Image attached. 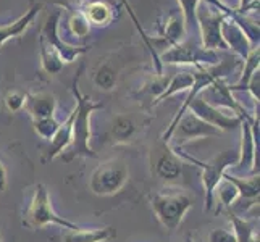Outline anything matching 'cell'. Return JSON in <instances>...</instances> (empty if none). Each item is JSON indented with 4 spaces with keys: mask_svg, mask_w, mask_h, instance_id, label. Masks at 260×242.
<instances>
[{
    "mask_svg": "<svg viewBox=\"0 0 260 242\" xmlns=\"http://www.w3.org/2000/svg\"><path fill=\"white\" fill-rule=\"evenodd\" d=\"M230 221L233 225V234L236 237V242H258V234L255 228L244 218L238 217L236 213H228Z\"/></svg>",
    "mask_w": 260,
    "mask_h": 242,
    "instance_id": "ffe728a7",
    "label": "cell"
},
{
    "mask_svg": "<svg viewBox=\"0 0 260 242\" xmlns=\"http://www.w3.org/2000/svg\"><path fill=\"white\" fill-rule=\"evenodd\" d=\"M0 242H2V237H0Z\"/></svg>",
    "mask_w": 260,
    "mask_h": 242,
    "instance_id": "8d00e7d4",
    "label": "cell"
},
{
    "mask_svg": "<svg viewBox=\"0 0 260 242\" xmlns=\"http://www.w3.org/2000/svg\"><path fill=\"white\" fill-rule=\"evenodd\" d=\"M34 131L39 134L41 137L44 139H52L53 134L57 132L60 123L55 118H50V120H42V121H34Z\"/></svg>",
    "mask_w": 260,
    "mask_h": 242,
    "instance_id": "4316f807",
    "label": "cell"
},
{
    "mask_svg": "<svg viewBox=\"0 0 260 242\" xmlns=\"http://www.w3.org/2000/svg\"><path fill=\"white\" fill-rule=\"evenodd\" d=\"M139 132V124L129 115H116L112 121V137L116 144H128Z\"/></svg>",
    "mask_w": 260,
    "mask_h": 242,
    "instance_id": "ac0fdd59",
    "label": "cell"
},
{
    "mask_svg": "<svg viewBox=\"0 0 260 242\" xmlns=\"http://www.w3.org/2000/svg\"><path fill=\"white\" fill-rule=\"evenodd\" d=\"M81 71L83 68L78 71V75L73 81V87H71V92H73L76 98V107L73 110L75 120H73V129H71V144L60 155L65 161H71L76 157H86V158L97 157V154L91 149V115L99 109H104V103H95L91 100L89 95L79 92L78 81Z\"/></svg>",
    "mask_w": 260,
    "mask_h": 242,
    "instance_id": "6da1fadb",
    "label": "cell"
},
{
    "mask_svg": "<svg viewBox=\"0 0 260 242\" xmlns=\"http://www.w3.org/2000/svg\"><path fill=\"white\" fill-rule=\"evenodd\" d=\"M121 2L124 4V7L128 8V13L131 15V18H133V21H134V26L138 28V31L141 32V36H142V39H144V42L147 44V47H149V50H150V53L154 55V60H155V63H157V73L160 75L162 73V65H160V61H158V55L155 53V50H154V47H152V44H150V39L146 36V32H144V29H142V26H141V23H139V20L136 18V15H134V12H133V7H131V4H129V0H121Z\"/></svg>",
    "mask_w": 260,
    "mask_h": 242,
    "instance_id": "83f0119b",
    "label": "cell"
},
{
    "mask_svg": "<svg viewBox=\"0 0 260 242\" xmlns=\"http://www.w3.org/2000/svg\"><path fill=\"white\" fill-rule=\"evenodd\" d=\"M187 242H192V240H191V239H189V240H187Z\"/></svg>",
    "mask_w": 260,
    "mask_h": 242,
    "instance_id": "d590c367",
    "label": "cell"
},
{
    "mask_svg": "<svg viewBox=\"0 0 260 242\" xmlns=\"http://www.w3.org/2000/svg\"><path fill=\"white\" fill-rule=\"evenodd\" d=\"M258 81H260V75H258V71H255V73L250 76L247 87H246L247 91H250V94H252V97L257 102H258Z\"/></svg>",
    "mask_w": 260,
    "mask_h": 242,
    "instance_id": "1f68e13d",
    "label": "cell"
},
{
    "mask_svg": "<svg viewBox=\"0 0 260 242\" xmlns=\"http://www.w3.org/2000/svg\"><path fill=\"white\" fill-rule=\"evenodd\" d=\"M184 32H186V26H184L183 15L178 13V12H173L172 15L168 16L167 24H165V31H164L165 39L170 44L176 46V44H179V41H181Z\"/></svg>",
    "mask_w": 260,
    "mask_h": 242,
    "instance_id": "44dd1931",
    "label": "cell"
},
{
    "mask_svg": "<svg viewBox=\"0 0 260 242\" xmlns=\"http://www.w3.org/2000/svg\"><path fill=\"white\" fill-rule=\"evenodd\" d=\"M26 110L29 112L32 123L34 121H42V120H50L55 118V109L57 102L55 97L47 92H39V94H31L26 95L24 102Z\"/></svg>",
    "mask_w": 260,
    "mask_h": 242,
    "instance_id": "4fadbf2b",
    "label": "cell"
},
{
    "mask_svg": "<svg viewBox=\"0 0 260 242\" xmlns=\"http://www.w3.org/2000/svg\"><path fill=\"white\" fill-rule=\"evenodd\" d=\"M215 192H217L221 205L226 209H230L231 205L239 199V192L235 187V184H231L230 181H226V179H221L220 184L215 187Z\"/></svg>",
    "mask_w": 260,
    "mask_h": 242,
    "instance_id": "d4e9b609",
    "label": "cell"
},
{
    "mask_svg": "<svg viewBox=\"0 0 260 242\" xmlns=\"http://www.w3.org/2000/svg\"><path fill=\"white\" fill-rule=\"evenodd\" d=\"M84 18L87 20L89 24H97V26H102V24H109L112 21V10L109 5H105L102 2H92L89 4L86 8V15Z\"/></svg>",
    "mask_w": 260,
    "mask_h": 242,
    "instance_id": "7402d4cb",
    "label": "cell"
},
{
    "mask_svg": "<svg viewBox=\"0 0 260 242\" xmlns=\"http://www.w3.org/2000/svg\"><path fill=\"white\" fill-rule=\"evenodd\" d=\"M241 149L238 161L231 166V171L226 169L228 173L235 175V173H241V175H247L252 173L255 175L257 171V165H255V158H257V147H258V141L254 136L252 131V124L246 118L241 121Z\"/></svg>",
    "mask_w": 260,
    "mask_h": 242,
    "instance_id": "30bf717a",
    "label": "cell"
},
{
    "mask_svg": "<svg viewBox=\"0 0 260 242\" xmlns=\"http://www.w3.org/2000/svg\"><path fill=\"white\" fill-rule=\"evenodd\" d=\"M162 60L165 63H176V65L192 63L197 68H207L210 65L220 63V58L213 50L201 49V47H197L194 42L176 44L175 47H172L164 53Z\"/></svg>",
    "mask_w": 260,
    "mask_h": 242,
    "instance_id": "52a82bcc",
    "label": "cell"
},
{
    "mask_svg": "<svg viewBox=\"0 0 260 242\" xmlns=\"http://www.w3.org/2000/svg\"><path fill=\"white\" fill-rule=\"evenodd\" d=\"M223 16L220 12L213 10V8L205 7V4H199L196 10V21L197 28H201L202 34V42L204 47L209 50H217V49H228L225 41L221 38V21Z\"/></svg>",
    "mask_w": 260,
    "mask_h": 242,
    "instance_id": "ba28073f",
    "label": "cell"
},
{
    "mask_svg": "<svg viewBox=\"0 0 260 242\" xmlns=\"http://www.w3.org/2000/svg\"><path fill=\"white\" fill-rule=\"evenodd\" d=\"M116 81H118L116 70L109 63L101 65L94 71V84L102 91H112L116 86Z\"/></svg>",
    "mask_w": 260,
    "mask_h": 242,
    "instance_id": "603a6c76",
    "label": "cell"
},
{
    "mask_svg": "<svg viewBox=\"0 0 260 242\" xmlns=\"http://www.w3.org/2000/svg\"><path fill=\"white\" fill-rule=\"evenodd\" d=\"M192 84H194V76H192V73H187V71H181V73L175 75L172 78V81H170V83L167 84L165 91L155 98L154 105L164 102L165 98L175 95L176 92H181V91H186V89H191Z\"/></svg>",
    "mask_w": 260,
    "mask_h": 242,
    "instance_id": "d6986e66",
    "label": "cell"
},
{
    "mask_svg": "<svg viewBox=\"0 0 260 242\" xmlns=\"http://www.w3.org/2000/svg\"><path fill=\"white\" fill-rule=\"evenodd\" d=\"M70 28L79 38H84L89 34V23L83 15H73L70 18Z\"/></svg>",
    "mask_w": 260,
    "mask_h": 242,
    "instance_id": "f546056e",
    "label": "cell"
},
{
    "mask_svg": "<svg viewBox=\"0 0 260 242\" xmlns=\"http://www.w3.org/2000/svg\"><path fill=\"white\" fill-rule=\"evenodd\" d=\"M71 2H76V0H71Z\"/></svg>",
    "mask_w": 260,
    "mask_h": 242,
    "instance_id": "e575fe53",
    "label": "cell"
},
{
    "mask_svg": "<svg viewBox=\"0 0 260 242\" xmlns=\"http://www.w3.org/2000/svg\"><path fill=\"white\" fill-rule=\"evenodd\" d=\"M192 207V200L186 194H155L152 197V209L155 217L168 231H175Z\"/></svg>",
    "mask_w": 260,
    "mask_h": 242,
    "instance_id": "5b68a950",
    "label": "cell"
},
{
    "mask_svg": "<svg viewBox=\"0 0 260 242\" xmlns=\"http://www.w3.org/2000/svg\"><path fill=\"white\" fill-rule=\"evenodd\" d=\"M154 163L155 175L165 183H176L183 175V163L170 147H162L157 150Z\"/></svg>",
    "mask_w": 260,
    "mask_h": 242,
    "instance_id": "7c38bea8",
    "label": "cell"
},
{
    "mask_svg": "<svg viewBox=\"0 0 260 242\" xmlns=\"http://www.w3.org/2000/svg\"><path fill=\"white\" fill-rule=\"evenodd\" d=\"M239 152L238 150H225L220 155L215 157L209 163H201L202 166V183L205 192V210H212L213 207V195L215 187L220 184L223 179V173L238 161Z\"/></svg>",
    "mask_w": 260,
    "mask_h": 242,
    "instance_id": "8992f818",
    "label": "cell"
},
{
    "mask_svg": "<svg viewBox=\"0 0 260 242\" xmlns=\"http://www.w3.org/2000/svg\"><path fill=\"white\" fill-rule=\"evenodd\" d=\"M129 169L121 160H109L99 165L91 176L89 187L95 195H113L128 183Z\"/></svg>",
    "mask_w": 260,
    "mask_h": 242,
    "instance_id": "277c9868",
    "label": "cell"
},
{
    "mask_svg": "<svg viewBox=\"0 0 260 242\" xmlns=\"http://www.w3.org/2000/svg\"><path fill=\"white\" fill-rule=\"evenodd\" d=\"M7 183H8L7 169H5V165L0 161V192H4L7 189Z\"/></svg>",
    "mask_w": 260,
    "mask_h": 242,
    "instance_id": "d6a6232c",
    "label": "cell"
},
{
    "mask_svg": "<svg viewBox=\"0 0 260 242\" xmlns=\"http://www.w3.org/2000/svg\"><path fill=\"white\" fill-rule=\"evenodd\" d=\"M223 179H226L239 192V197L247 202V207H255L258 203V175H252L249 179H243L236 175H231L228 171L223 173Z\"/></svg>",
    "mask_w": 260,
    "mask_h": 242,
    "instance_id": "5bb4252c",
    "label": "cell"
},
{
    "mask_svg": "<svg viewBox=\"0 0 260 242\" xmlns=\"http://www.w3.org/2000/svg\"><path fill=\"white\" fill-rule=\"evenodd\" d=\"M49 225H58L70 231H75L79 228L76 223L58 217L52 207V200L47 187L44 184H38L34 189V195L31 199L29 207L26 209L23 215V226L29 229H39Z\"/></svg>",
    "mask_w": 260,
    "mask_h": 242,
    "instance_id": "3957f363",
    "label": "cell"
},
{
    "mask_svg": "<svg viewBox=\"0 0 260 242\" xmlns=\"http://www.w3.org/2000/svg\"><path fill=\"white\" fill-rule=\"evenodd\" d=\"M42 7H44V4H36L23 16H20L16 21H13L12 24L0 26V49H2V46L8 39L18 38V36H21L26 29H28V26L34 21L36 15L42 10Z\"/></svg>",
    "mask_w": 260,
    "mask_h": 242,
    "instance_id": "e0dca14e",
    "label": "cell"
},
{
    "mask_svg": "<svg viewBox=\"0 0 260 242\" xmlns=\"http://www.w3.org/2000/svg\"><path fill=\"white\" fill-rule=\"evenodd\" d=\"M221 38H223V41H225L226 47H233L243 58H246L250 53L246 32L241 29L239 26H236L235 21L230 23V21L225 20V18H223V21H221Z\"/></svg>",
    "mask_w": 260,
    "mask_h": 242,
    "instance_id": "9a60e30c",
    "label": "cell"
},
{
    "mask_svg": "<svg viewBox=\"0 0 260 242\" xmlns=\"http://www.w3.org/2000/svg\"><path fill=\"white\" fill-rule=\"evenodd\" d=\"M209 242H236V237L233 234V231L218 228L209 232Z\"/></svg>",
    "mask_w": 260,
    "mask_h": 242,
    "instance_id": "4dcf8cb0",
    "label": "cell"
},
{
    "mask_svg": "<svg viewBox=\"0 0 260 242\" xmlns=\"http://www.w3.org/2000/svg\"><path fill=\"white\" fill-rule=\"evenodd\" d=\"M181 2V8H183V18H184V26L186 29H191L192 26H197L196 21V10L197 5L201 4V0H179Z\"/></svg>",
    "mask_w": 260,
    "mask_h": 242,
    "instance_id": "484cf974",
    "label": "cell"
},
{
    "mask_svg": "<svg viewBox=\"0 0 260 242\" xmlns=\"http://www.w3.org/2000/svg\"><path fill=\"white\" fill-rule=\"evenodd\" d=\"M221 131L218 128L212 126V124L205 123L199 116L194 113H184L175 124V129L172 132V137L176 139V144L181 147L186 142L202 139V137H213L220 136Z\"/></svg>",
    "mask_w": 260,
    "mask_h": 242,
    "instance_id": "9c48e42d",
    "label": "cell"
},
{
    "mask_svg": "<svg viewBox=\"0 0 260 242\" xmlns=\"http://www.w3.org/2000/svg\"><path fill=\"white\" fill-rule=\"evenodd\" d=\"M258 58H260V53H258V47L257 49H252L250 53L246 57V66L243 70V75H241L239 81H238V86L236 87H230L231 91H235V89H246L247 87V83L250 76H252L255 71H258Z\"/></svg>",
    "mask_w": 260,
    "mask_h": 242,
    "instance_id": "cb8c5ba5",
    "label": "cell"
},
{
    "mask_svg": "<svg viewBox=\"0 0 260 242\" xmlns=\"http://www.w3.org/2000/svg\"><path fill=\"white\" fill-rule=\"evenodd\" d=\"M116 237V231L112 226L84 229L78 228L75 231H68L61 237V242H109Z\"/></svg>",
    "mask_w": 260,
    "mask_h": 242,
    "instance_id": "2e32d148",
    "label": "cell"
},
{
    "mask_svg": "<svg viewBox=\"0 0 260 242\" xmlns=\"http://www.w3.org/2000/svg\"><path fill=\"white\" fill-rule=\"evenodd\" d=\"M191 113H194L196 116H199L201 120H204L205 123L212 124V126L218 128L220 131H230L238 128L243 118H239L236 115H226L223 113L218 107H213L209 102H205L202 97H194L192 100L187 105Z\"/></svg>",
    "mask_w": 260,
    "mask_h": 242,
    "instance_id": "8fae6325",
    "label": "cell"
},
{
    "mask_svg": "<svg viewBox=\"0 0 260 242\" xmlns=\"http://www.w3.org/2000/svg\"><path fill=\"white\" fill-rule=\"evenodd\" d=\"M24 102H26V95L21 92H16V91L8 92L5 97V107H7V110L12 113L20 112L24 107Z\"/></svg>",
    "mask_w": 260,
    "mask_h": 242,
    "instance_id": "f1b7e54d",
    "label": "cell"
},
{
    "mask_svg": "<svg viewBox=\"0 0 260 242\" xmlns=\"http://www.w3.org/2000/svg\"><path fill=\"white\" fill-rule=\"evenodd\" d=\"M247 5L255 7V5H258V0H241V10H243V8L247 7Z\"/></svg>",
    "mask_w": 260,
    "mask_h": 242,
    "instance_id": "836d02e7",
    "label": "cell"
},
{
    "mask_svg": "<svg viewBox=\"0 0 260 242\" xmlns=\"http://www.w3.org/2000/svg\"><path fill=\"white\" fill-rule=\"evenodd\" d=\"M60 10H55L47 16L42 26L39 46H41V61L42 68L49 75H57L61 71L65 63H71L76 57L87 50V47H75L68 46L58 36V23H60Z\"/></svg>",
    "mask_w": 260,
    "mask_h": 242,
    "instance_id": "7a4b0ae2",
    "label": "cell"
}]
</instances>
